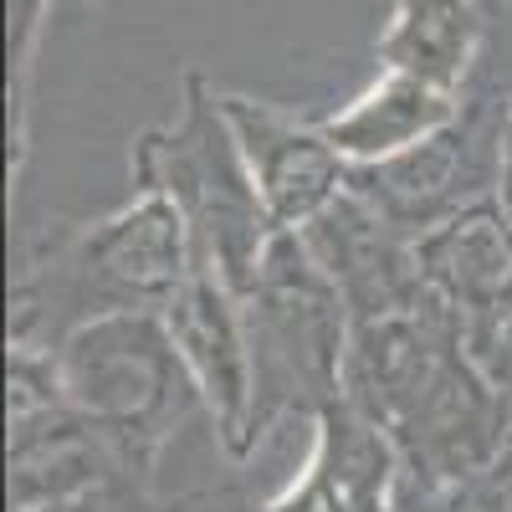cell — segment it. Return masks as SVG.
Segmentation results:
<instances>
[{"label": "cell", "mask_w": 512, "mask_h": 512, "mask_svg": "<svg viewBox=\"0 0 512 512\" xmlns=\"http://www.w3.org/2000/svg\"><path fill=\"white\" fill-rule=\"evenodd\" d=\"M487 16V0H395L379 36V67H400L436 88L466 93L487 41Z\"/></svg>", "instance_id": "obj_13"}, {"label": "cell", "mask_w": 512, "mask_h": 512, "mask_svg": "<svg viewBox=\"0 0 512 512\" xmlns=\"http://www.w3.org/2000/svg\"><path fill=\"white\" fill-rule=\"evenodd\" d=\"M36 512H98L93 497H82V502H62V507H36Z\"/></svg>", "instance_id": "obj_18"}, {"label": "cell", "mask_w": 512, "mask_h": 512, "mask_svg": "<svg viewBox=\"0 0 512 512\" xmlns=\"http://www.w3.org/2000/svg\"><path fill=\"white\" fill-rule=\"evenodd\" d=\"M477 359H482V369H487L497 384H507V390H512V323L497 333V344H487Z\"/></svg>", "instance_id": "obj_16"}, {"label": "cell", "mask_w": 512, "mask_h": 512, "mask_svg": "<svg viewBox=\"0 0 512 512\" xmlns=\"http://www.w3.org/2000/svg\"><path fill=\"white\" fill-rule=\"evenodd\" d=\"M175 354L195 384L200 405L216 420V441L231 456H246L262 436L256 425V354H251V328H246V303L241 292L195 262L185 287L159 308Z\"/></svg>", "instance_id": "obj_5"}, {"label": "cell", "mask_w": 512, "mask_h": 512, "mask_svg": "<svg viewBox=\"0 0 512 512\" xmlns=\"http://www.w3.org/2000/svg\"><path fill=\"white\" fill-rule=\"evenodd\" d=\"M303 241L328 272V282L338 287V297H344L349 318L400 308L425 292L415 236H405L390 216H379L354 185L303 226Z\"/></svg>", "instance_id": "obj_10"}, {"label": "cell", "mask_w": 512, "mask_h": 512, "mask_svg": "<svg viewBox=\"0 0 512 512\" xmlns=\"http://www.w3.org/2000/svg\"><path fill=\"white\" fill-rule=\"evenodd\" d=\"M492 477H502V482H512V420H507V436H502V451H497V461L487 466Z\"/></svg>", "instance_id": "obj_17"}, {"label": "cell", "mask_w": 512, "mask_h": 512, "mask_svg": "<svg viewBox=\"0 0 512 512\" xmlns=\"http://www.w3.org/2000/svg\"><path fill=\"white\" fill-rule=\"evenodd\" d=\"M497 200L507 205V216H512V93L497 108Z\"/></svg>", "instance_id": "obj_15"}, {"label": "cell", "mask_w": 512, "mask_h": 512, "mask_svg": "<svg viewBox=\"0 0 512 512\" xmlns=\"http://www.w3.org/2000/svg\"><path fill=\"white\" fill-rule=\"evenodd\" d=\"M400 446L354 400H328L313 415V451L262 512H395Z\"/></svg>", "instance_id": "obj_9"}, {"label": "cell", "mask_w": 512, "mask_h": 512, "mask_svg": "<svg viewBox=\"0 0 512 512\" xmlns=\"http://www.w3.org/2000/svg\"><path fill=\"white\" fill-rule=\"evenodd\" d=\"M195 272V241L159 190H139L128 205L72 231L16 287L11 344L52 349L77 323L108 313H159Z\"/></svg>", "instance_id": "obj_1"}, {"label": "cell", "mask_w": 512, "mask_h": 512, "mask_svg": "<svg viewBox=\"0 0 512 512\" xmlns=\"http://www.w3.org/2000/svg\"><path fill=\"white\" fill-rule=\"evenodd\" d=\"M251 354H256V425L282 410H323L344 395L349 308L303 231H277L256 282L241 292Z\"/></svg>", "instance_id": "obj_4"}, {"label": "cell", "mask_w": 512, "mask_h": 512, "mask_svg": "<svg viewBox=\"0 0 512 512\" xmlns=\"http://www.w3.org/2000/svg\"><path fill=\"white\" fill-rule=\"evenodd\" d=\"M349 185L405 236L431 231L461 205L497 195V113L466 103V113L425 144L379 164H354Z\"/></svg>", "instance_id": "obj_6"}, {"label": "cell", "mask_w": 512, "mask_h": 512, "mask_svg": "<svg viewBox=\"0 0 512 512\" xmlns=\"http://www.w3.org/2000/svg\"><path fill=\"white\" fill-rule=\"evenodd\" d=\"M52 0H6V36H11V108H16V149H26V88H31V62H36V41L47 26Z\"/></svg>", "instance_id": "obj_14"}, {"label": "cell", "mask_w": 512, "mask_h": 512, "mask_svg": "<svg viewBox=\"0 0 512 512\" xmlns=\"http://www.w3.org/2000/svg\"><path fill=\"white\" fill-rule=\"evenodd\" d=\"M62 400L118 446L123 466L149 472L159 446L200 405L159 313H108L52 344Z\"/></svg>", "instance_id": "obj_3"}, {"label": "cell", "mask_w": 512, "mask_h": 512, "mask_svg": "<svg viewBox=\"0 0 512 512\" xmlns=\"http://www.w3.org/2000/svg\"><path fill=\"white\" fill-rule=\"evenodd\" d=\"M221 103L277 231H303L349 190V159L323 134V118H297L246 93H221Z\"/></svg>", "instance_id": "obj_7"}, {"label": "cell", "mask_w": 512, "mask_h": 512, "mask_svg": "<svg viewBox=\"0 0 512 512\" xmlns=\"http://www.w3.org/2000/svg\"><path fill=\"white\" fill-rule=\"evenodd\" d=\"M118 461V446L72 405L11 420V512L98 497L113 482Z\"/></svg>", "instance_id": "obj_11"}, {"label": "cell", "mask_w": 512, "mask_h": 512, "mask_svg": "<svg viewBox=\"0 0 512 512\" xmlns=\"http://www.w3.org/2000/svg\"><path fill=\"white\" fill-rule=\"evenodd\" d=\"M420 277L461 318L466 344L482 354L512 323V216L497 195L461 205L456 216L415 236Z\"/></svg>", "instance_id": "obj_8"}, {"label": "cell", "mask_w": 512, "mask_h": 512, "mask_svg": "<svg viewBox=\"0 0 512 512\" xmlns=\"http://www.w3.org/2000/svg\"><path fill=\"white\" fill-rule=\"evenodd\" d=\"M461 113H466V93L436 88V82L400 67H379L369 88H359L344 108L323 118V134L354 169V164H379L425 144L431 134L451 128Z\"/></svg>", "instance_id": "obj_12"}, {"label": "cell", "mask_w": 512, "mask_h": 512, "mask_svg": "<svg viewBox=\"0 0 512 512\" xmlns=\"http://www.w3.org/2000/svg\"><path fill=\"white\" fill-rule=\"evenodd\" d=\"M134 185L175 200L195 241V262L221 272L236 292L256 282L277 226L256 195L221 93H210L200 77H185V108L175 123L139 134Z\"/></svg>", "instance_id": "obj_2"}, {"label": "cell", "mask_w": 512, "mask_h": 512, "mask_svg": "<svg viewBox=\"0 0 512 512\" xmlns=\"http://www.w3.org/2000/svg\"><path fill=\"white\" fill-rule=\"evenodd\" d=\"M487 6H492V11H497V6H502V0H487Z\"/></svg>", "instance_id": "obj_19"}]
</instances>
